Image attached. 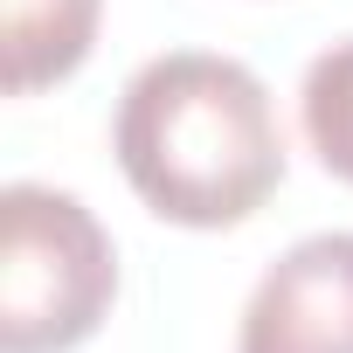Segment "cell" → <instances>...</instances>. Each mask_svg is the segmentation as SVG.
I'll return each mask as SVG.
<instances>
[{"label": "cell", "mask_w": 353, "mask_h": 353, "mask_svg": "<svg viewBox=\"0 0 353 353\" xmlns=\"http://www.w3.org/2000/svg\"><path fill=\"white\" fill-rule=\"evenodd\" d=\"M236 353H353V229L305 236L256 277Z\"/></svg>", "instance_id": "cell-3"}, {"label": "cell", "mask_w": 353, "mask_h": 353, "mask_svg": "<svg viewBox=\"0 0 353 353\" xmlns=\"http://www.w3.org/2000/svg\"><path fill=\"white\" fill-rule=\"evenodd\" d=\"M104 21V0H0V83L8 97H35L83 70Z\"/></svg>", "instance_id": "cell-4"}, {"label": "cell", "mask_w": 353, "mask_h": 353, "mask_svg": "<svg viewBox=\"0 0 353 353\" xmlns=\"http://www.w3.org/2000/svg\"><path fill=\"white\" fill-rule=\"evenodd\" d=\"M132 194L173 229H236L284 181V132L250 63L215 49L152 56L111 118Z\"/></svg>", "instance_id": "cell-1"}, {"label": "cell", "mask_w": 353, "mask_h": 353, "mask_svg": "<svg viewBox=\"0 0 353 353\" xmlns=\"http://www.w3.org/2000/svg\"><path fill=\"white\" fill-rule=\"evenodd\" d=\"M118 298L104 222L42 181L0 194V353H77Z\"/></svg>", "instance_id": "cell-2"}, {"label": "cell", "mask_w": 353, "mask_h": 353, "mask_svg": "<svg viewBox=\"0 0 353 353\" xmlns=\"http://www.w3.org/2000/svg\"><path fill=\"white\" fill-rule=\"evenodd\" d=\"M298 125H305L319 166L353 188V35L312 56V70L298 83Z\"/></svg>", "instance_id": "cell-5"}]
</instances>
